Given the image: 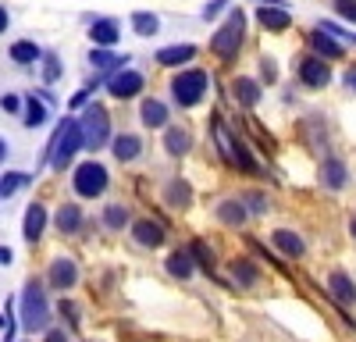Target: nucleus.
<instances>
[{"mask_svg":"<svg viewBox=\"0 0 356 342\" xmlns=\"http://www.w3.org/2000/svg\"><path fill=\"white\" fill-rule=\"evenodd\" d=\"M132 232H136V243L139 246H161L164 243V228L157 225V221H150V218H146V221H136V228H132Z\"/></svg>","mask_w":356,"mask_h":342,"instance_id":"11","label":"nucleus"},{"mask_svg":"<svg viewBox=\"0 0 356 342\" xmlns=\"http://www.w3.org/2000/svg\"><path fill=\"white\" fill-rule=\"evenodd\" d=\"M168 271L175 278H193V256L189 253H171L168 256Z\"/></svg>","mask_w":356,"mask_h":342,"instance_id":"23","label":"nucleus"},{"mask_svg":"<svg viewBox=\"0 0 356 342\" xmlns=\"http://www.w3.org/2000/svg\"><path fill=\"white\" fill-rule=\"evenodd\" d=\"M346 86H349V90H356V68L346 72Z\"/></svg>","mask_w":356,"mask_h":342,"instance_id":"40","label":"nucleus"},{"mask_svg":"<svg viewBox=\"0 0 356 342\" xmlns=\"http://www.w3.org/2000/svg\"><path fill=\"white\" fill-rule=\"evenodd\" d=\"M79 129H82V147H93V150H100L104 142H107V136H111V122H107V111H104L100 104L86 107V114H82Z\"/></svg>","mask_w":356,"mask_h":342,"instance_id":"3","label":"nucleus"},{"mask_svg":"<svg viewBox=\"0 0 356 342\" xmlns=\"http://www.w3.org/2000/svg\"><path fill=\"white\" fill-rule=\"evenodd\" d=\"M89 36H93V43H100V47H111V43H118V25L111 18H100V22H93Z\"/></svg>","mask_w":356,"mask_h":342,"instance_id":"17","label":"nucleus"},{"mask_svg":"<svg viewBox=\"0 0 356 342\" xmlns=\"http://www.w3.org/2000/svg\"><path fill=\"white\" fill-rule=\"evenodd\" d=\"M0 107L15 114V111H18V97H4V100H0Z\"/></svg>","mask_w":356,"mask_h":342,"instance_id":"38","label":"nucleus"},{"mask_svg":"<svg viewBox=\"0 0 356 342\" xmlns=\"http://www.w3.org/2000/svg\"><path fill=\"white\" fill-rule=\"evenodd\" d=\"M328 282H332V293L339 296V303H346V307H349V303H356V285H353V278H349V275L335 271Z\"/></svg>","mask_w":356,"mask_h":342,"instance_id":"14","label":"nucleus"},{"mask_svg":"<svg viewBox=\"0 0 356 342\" xmlns=\"http://www.w3.org/2000/svg\"><path fill=\"white\" fill-rule=\"evenodd\" d=\"M189 200L193 196H189V186L186 182H171L168 186V204L171 207H189Z\"/></svg>","mask_w":356,"mask_h":342,"instance_id":"29","label":"nucleus"},{"mask_svg":"<svg viewBox=\"0 0 356 342\" xmlns=\"http://www.w3.org/2000/svg\"><path fill=\"white\" fill-rule=\"evenodd\" d=\"M18 186H29V175H15V171H11V175L0 179V196H11Z\"/></svg>","mask_w":356,"mask_h":342,"instance_id":"32","label":"nucleus"},{"mask_svg":"<svg viewBox=\"0 0 356 342\" xmlns=\"http://www.w3.org/2000/svg\"><path fill=\"white\" fill-rule=\"evenodd\" d=\"M168 122V107L161 100H146L143 104V125H150V129H161Z\"/></svg>","mask_w":356,"mask_h":342,"instance_id":"18","label":"nucleus"},{"mask_svg":"<svg viewBox=\"0 0 356 342\" xmlns=\"http://www.w3.org/2000/svg\"><path fill=\"white\" fill-rule=\"evenodd\" d=\"M4 28H8V11L0 8V33H4Z\"/></svg>","mask_w":356,"mask_h":342,"instance_id":"43","label":"nucleus"},{"mask_svg":"<svg viewBox=\"0 0 356 342\" xmlns=\"http://www.w3.org/2000/svg\"><path fill=\"white\" fill-rule=\"evenodd\" d=\"M275 246H278L285 256H303V239L292 236V232H285V228H278V232H275Z\"/></svg>","mask_w":356,"mask_h":342,"instance_id":"19","label":"nucleus"},{"mask_svg":"<svg viewBox=\"0 0 356 342\" xmlns=\"http://www.w3.org/2000/svg\"><path fill=\"white\" fill-rule=\"evenodd\" d=\"M235 97H239L246 107H253L260 100V86L253 79H235Z\"/></svg>","mask_w":356,"mask_h":342,"instance_id":"25","label":"nucleus"},{"mask_svg":"<svg viewBox=\"0 0 356 342\" xmlns=\"http://www.w3.org/2000/svg\"><path fill=\"white\" fill-rule=\"evenodd\" d=\"M243 33H246V18H243V11H232L228 22L221 25V33L211 40V50H214L218 57H232L235 50H239V43H243Z\"/></svg>","mask_w":356,"mask_h":342,"instance_id":"4","label":"nucleus"},{"mask_svg":"<svg viewBox=\"0 0 356 342\" xmlns=\"http://www.w3.org/2000/svg\"><path fill=\"white\" fill-rule=\"evenodd\" d=\"M107 189V168L97 164V161H89V164H79L75 171V193L86 196V200H93Z\"/></svg>","mask_w":356,"mask_h":342,"instance_id":"7","label":"nucleus"},{"mask_svg":"<svg viewBox=\"0 0 356 342\" xmlns=\"http://www.w3.org/2000/svg\"><path fill=\"white\" fill-rule=\"evenodd\" d=\"M47 79H57V61H54V57L47 61Z\"/></svg>","mask_w":356,"mask_h":342,"instance_id":"41","label":"nucleus"},{"mask_svg":"<svg viewBox=\"0 0 356 342\" xmlns=\"http://www.w3.org/2000/svg\"><path fill=\"white\" fill-rule=\"evenodd\" d=\"M218 218H221L225 225H243V221H246V207L235 204V200H225V204L218 207Z\"/></svg>","mask_w":356,"mask_h":342,"instance_id":"24","label":"nucleus"},{"mask_svg":"<svg viewBox=\"0 0 356 342\" xmlns=\"http://www.w3.org/2000/svg\"><path fill=\"white\" fill-rule=\"evenodd\" d=\"M79 147H82L79 122H61V125H57V136H54V168H65L75 157Z\"/></svg>","mask_w":356,"mask_h":342,"instance_id":"5","label":"nucleus"},{"mask_svg":"<svg viewBox=\"0 0 356 342\" xmlns=\"http://www.w3.org/2000/svg\"><path fill=\"white\" fill-rule=\"evenodd\" d=\"M257 264H250V261H232V278H239L243 285H253L257 282Z\"/></svg>","mask_w":356,"mask_h":342,"instance_id":"27","label":"nucleus"},{"mask_svg":"<svg viewBox=\"0 0 356 342\" xmlns=\"http://www.w3.org/2000/svg\"><path fill=\"white\" fill-rule=\"evenodd\" d=\"M214 139H218V147H221L225 161H232L239 171H257V164H253V157L246 154V147H243V142L221 125V118H214Z\"/></svg>","mask_w":356,"mask_h":342,"instance_id":"6","label":"nucleus"},{"mask_svg":"<svg viewBox=\"0 0 356 342\" xmlns=\"http://www.w3.org/2000/svg\"><path fill=\"white\" fill-rule=\"evenodd\" d=\"M43 225H47V211H43V204H33V207L25 211V239L29 243H40Z\"/></svg>","mask_w":356,"mask_h":342,"instance_id":"12","label":"nucleus"},{"mask_svg":"<svg viewBox=\"0 0 356 342\" xmlns=\"http://www.w3.org/2000/svg\"><path fill=\"white\" fill-rule=\"evenodd\" d=\"M250 207H253V211H264V207H267V200H264L260 193H250Z\"/></svg>","mask_w":356,"mask_h":342,"instance_id":"37","label":"nucleus"},{"mask_svg":"<svg viewBox=\"0 0 356 342\" xmlns=\"http://www.w3.org/2000/svg\"><path fill=\"white\" fill-rule=\"evenodd\" d=\"M107 90H111L114 97L129 100V97H136V93L143 90V75H139V72H118V75L107 82Z\"/></svg>","mask_w":356,"mask_h":342,"instance_id":"8","label":"nucleus"},{"mask_svg":"<svg viewBox=\"0 0 356 342\" xmlns=\"http://www.w3.org/2000/svg\"><path fill=\"white\" fill-rule=\"evenodd\" d=\"M139 150H143L139 136H118V139H114V157H118V161H136Z\"/></svg>","mask_w":356,"mask_h":342,"instance_id":"16","label":"nucleus"},{"mask_svg":"<svg viewBox=\"0 0 356 342\" xmlns=\"http://www.w3.org/2000/svg\"><path fill=\"white\" fill-rule=\"evenodd\" d=\"M104 218H107V225H111V228H122L129 214H125V207H107V214H104Z\"/></svg>","mask_w":356,"mask_h":342,"instance_id":"35","label":"nucleus"},{"mask_svg":"<svg viewBox=\"0 0 356 342\" xmlns=\"http://www.w3.org/2000/svg\"><path fill=\"white\" fill-rule=\"evenodd\" d=\"M89 61H93L97 68H111V65H118V61H125V57H114V54H107V50H93V54H89Z\"/></svg>","mask_w":356,"mask_h":342,"instance_id":"34","label":"nucleus"},{"mask_svg":"<svg viewBox=\"0 0 356 342\" xmlns=\"http://www.w3.org/2000/svg\"><path fill=\"white\" fill-rule=\"evenodd\" d=\"M0 264H11V250H4V246H0Z\"/></svg>","mask_w":356,"mask_h":342,"instance_id":"42","label":"nucleus"},{"mask_svg":"<svg viewBox=\"0 0 356 342\" xmlns=\"http://www.w3.org/2000/svg\"><path fill=\"white\" fill-rule=\"evenodd\" d=\"M193 256H196L207 271L214 268V253H211V246H207V243H193Z\"/></svg>","mask_w":356,"mask_h":342,"instance_id":"33","label":"nucleus"},{"mask_svg":"<svg viewBox=\"0 0 356 342\" xmlns=\"http://www.w3.org/2000/svg\"><path fill=\"white\" fill-rule=\"evenodd\" d=\"M0 161H8V142L0 139Z\"/></svg>","mask_w":356,"mask_h":342,"instance_id":"44","label":"nucleus"},{"mask_svg":"<svg viewBox=\"0 0 356 342\" xmlns=\"http://www.w3.org/2000/svg\"><path fill=\"white\" fill-rule=\"evenodd\" d=\"M47 342H68V335H65V332H50Z\"/></svg>","mask_w":356,"mask_h":342,"instance_id":"39","label":"nucleus"},{"mask_svg":"<svg viewBox=\"0 0 356 342\" xmlns=\"http://www.w3.org/2000/svg\"><path fill=\"white\" fill-rule=\"evenodd\" d=\"M11 57H15L18 65H33L36 57H40V47H36V43H29V40H22V43L11 47Z\"/></svg>","mask_w":356,"mask_h":342,"instance_id":"26","label":"nucleus"},{"mask_svg":"<svg viewBox=\"0 0 356 342\" xmlns=\"http://www.w3.org/2000/svg\"><path fill=\"white\" fill-rule=\"evenodd\" d=\"M189 132L186 129H168V136H164V147H168V154H175V157H182L186 150H189Z\"/></svg>","mask_w":356,"mask_h":342,"instance_id":"20","label":"nucleus"},{"mask_svg":"<svg viewBox=\"0 0 356 342\" xmlns=\"http://www.w3.org/2000/svg\"><path fill=\"white\" fill-rule=\"evenodd\" d=\"M132 22H136V33H139V36H154V33H157V18L146 15V11L132 15Z\"/></svg>","mask_w":356,"mask_h":342,"instance_id":"30","label":"nucleus"},{"mask_svg":"<svg viewBox=\"0 0 356 342\" xmlns=\"http://www.w3.org/2000/svg\"><path fill=\"white\" fill-rule=\"evenodd\" d=\"M314 47H317L324 57H339V54H342V47H339L328 33H324V28H317V33H314Z\"/></svg>","mask_w":356,"mask_h":342,"instance_id":"28","label":"nucleus"},{"mask_svg":"<svg viewBox=\"0 0 356 342\" xmlns=\"http://www.w3.org/2000/svg\"><path fill=\"white\" fill-rule=\"evenodd\" d=\"M321 182L328 186V189H342L346 186V168L339 161H328V164L321 168Z\"/></svg>","mask_w":356,"mask_h":342,"instance_id":"22","label":"nucleus"},{"mask_svg":"<svg viewBox=\"0 0 356 342\" xmlns=\"http://www.w3.org/2000/svg\"><path fill=\"white\" fill-rule=\"evenodd\" d=\"M300 79H303L307 86H314V90H321V86H328L332 72H328V65H324L321 57H307V61L300 65Z\"/></svg>","mask_w":356,"mask_h":342,"instance_id":"9","label":"nucleus"},{"mask_svg":"<svg viewBox=\"0 0 356 342\" xmlns=\"http://www.w3.org/2000/svg\"><path fill=\"white\" fill-rule=\"evenodd\" d=\"M289 11L285 8H260V25L271 28V33H282V28H289Z\"/></svg>","mask_w":356,"mask_h":342,"instance_id":"15","label":"nucleus"},{"mask_svg":"<svg viewBox=\"0 0 356 342\" xmlns=\"http://www.w3.org/2000/svg\"><path fill=\"white\" fill-rule=\"evenodd\" d=\"M75 282H79V268H75V261H65V256H57V261L50 264V285H57V289H72Z\"/></svg>","mask_w":356,"mask_h":342,"instance_id":"10","label":"nucleus"},{"mask_svg":"<svg viewBox=\"0 0 356 342\" xmlns=\"http://www.w3.org/2000/svg\"><path fill=\"white\" fill-rule=\"evenodd\" d=\"M353 236H356V218H353Z\"/></svg>","mask_w":356,"mask_h":342,"instance_id":"45","label":"nucleus"},{"mask_svg":"<svg viewBox=\"0 0 356 342\" xmlns=\"http://www.w3.org/2000/svg\"><path fill=\"white\" fill-rule=\"evenodd\" d=\"M196 57V47H189V43H182V47H164L161 54H157V61L161 65H186V61H193Z\"/></svg>","mask_w":356,"mask_h":342,"instance_id":"13","label":"nucleus"},{"mask_svg":"<svg viewBox=\"0 0 356 342\" xmlns=\"http://www.w3.org/2000/svg\"><path fill=\"white\" fill-rule=\"evenodd\" d=\"M339 11H342V15H349V18L356 22V4H353V0H339Z\"/></svg>","mask_w":356,"mask_h":342,"instance_id":"36","label":"nucleus"},{"mask_svg":"<svg viewBox=\"0 0 356 342\" xmlns=\"http://www.w3.org/2000/svg\"><path fill=\"white\" fill-rule=\"evenodd\" d=\"M47 122V107L40 104V100H29V114H25V125L29 129H36V125H43Z\"/></svg>","mask_w":356,"mask_h":342,"instance_id":"31","label":"nucleus"},{"mask_svg":"<svg viewBox=\"0 0 356 342\" xmlns=\"http://www.w3.org/2000/svg\"><path fill=\"white\" fill-rule=\"evenodd\" d=\"M47 318H50V307H47V293L40 282H29L25 293H22V325L29 332L36 328H47Z\"/></svg>","mask_w":356,"mask_h":342,"instance_id":"1","label":"nucleus"},{"mask_svg":"<svg viewBox=\"0 0 356 342\" xmlns=\"http://www.w3.org/2000/svg\"><path fill=\"white\" fill-rule=\"evenodd\" d=\"M207 86H211V79H207V72H182L175 82H171V97L178 100V107H196L207 93Z\"/></svg>","mask_w":356,"mask_h":342,"instance_id":"2","label":"nucleus"},{"mask_svg":"<svg viewBox=\"0 0 356 342\" xmlns=\"http://www.w3.org/2000/svg\"><path fill=\"white\" fill-rule=\"evenodd\" d=\"M79 225H82V211L79 207H61V211H57V228H61V232L65 236H72V232H79Z\"/></svg>","mask_w":356,"mask_h":342,"instance_id":"21","label":"nucleus"}]
</instances>
